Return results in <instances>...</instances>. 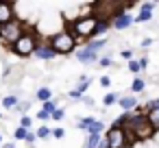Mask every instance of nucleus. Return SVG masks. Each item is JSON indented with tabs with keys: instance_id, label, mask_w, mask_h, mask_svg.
Returning a JSON list of instances; mask_svg holds the SVG:
<instances>
[{
	"instance_id": "obj_8",
	"label": "nucleus",
	"mask_w": 159,
	"mask_h": 148,
	"mask_svg": "<svg viewBox=\"0 0 159 148\" xmlns=\"http://www.w3.org/2000/svg\"><path fill=\"white\" fill-rule=\"evenodd\" d=\"M33 55H35L37 59H44V61H50V59L57 57V52L52 50V46H50L48 42H37V48H35Z\"/></svg>"
},
{
	"instance_id": "obj_2",
	"label": "nucleus",
	"mask_w": 159,
	"mask_h": 148,
	"mask_svg": "<svg viewBox=\"0 0 159 148\" xmlns=\"http://www.w3.org/2000/svg\"><path fill=\"white\" fill-rule=\"evenodd\" d=\"M94 29H96V18L94 16H81L74 22H68V29L66 31L68 33H74L76 42H79V39H92Z\"/></svg>"
},
{
	"instance_id": "obj_29",
	"label": "nucleus",
	"mask_w": 159,
	"mask_h": 148,
	"mask_svg": "<svg viewBox=\"0 0 159 148\" xmlns=\"http://www.w3.org/2000/svg\"><path fill=\"white\" fill-rule=\"evenodd\" d=\"M63 115H66V111H63V109H57L50 118H52V120H63Z\"/></svg>"
},
{
	"instance_id": "obj_24",
	"label": "nucleus",
	"mask_w": 159,
	"mask_h": 148,
	"mask_svg": "<svg viewBox=\"0 0 159 148\" xmlns=\"http://www.w3.org/2000/svg\"><path fill=\"white\" fill-rule=\"evenodd\" d=\"M116 100H118V96H116V94H107L102 102H105V107H111V105H116Z\"/></svg>"
},
{
	"instance_id": "obj_1",
	"label": "nucleus",
	"mask_w": 159,
	"mask_h": 148,
	"mask_svg": "<svg viewBox=\"0 0 159 148\" xmlns=\"http://www.w3.org/2000/svg\"><path fill=\"white\" fill-rule=\"evenodd\" d=\"M126 133L131 137V141H146L155 135V128L150 126V122L146 120V113H137L131 118V122L126 124Z\"/></svg>"
},
{
	"instance_id": "obj_36",
	"label": "nucleus",
	"mask_w": 159,
	"mask_h": 148,
	"mask_svg": "<svg viewBox=\"0 0 159 148\" xmlns=\"http://www.w3.org/2000/svg\"><path fill=\"white\" fill-rule=\"evenodd\" d=\"M70 98H72V100H79V98H83V96H81L76 89H72V92H70Z\"/></svg>"
},
{
	"instance_id": "obj_23",
	"label": "nucleus",
	"mask_w": 159,
	"mask_h": 148,
	"mask_svg": "<svg viewBox=\"0 0 159 148\" xmlns=\"http://www.w3.org/2000/svg\"><path fill=\"white\" fill-rule=\"evenodd\" d=\"M26 135H29V131H26V128H22V126H18V128H16V135H13V137H16V139L20 141V139H26Z\"/></svg>"
},
{
	"instance_id": "obj_34",
	"label": "nucleus",
	"mask_w": 159,
	"mask_h": 148,
	"mask_svg": "<svg viewBox=\"0 0 159 148\" xmlns=\"http://www.w3.org/2000/svg\"><path fill=\"white\" fill-rule=\"evenodd\" d=\"M35 139H37V137H35V133H31V131H29V135H26V139H24V141H26V144H35Z\"/></svg>"
},
{
	"instance_id": "obj_35",
	"label": "nucleus",
	"mask_w": 159,
	"mask_h": 148,
	"mask_svg": "<svg viewBox=\"0 0 159 148\" xmlns=\"http://www.w3.org/2000/svg\"><path fill=\"white\" fill-rule=\"evenodd\" d=\"M48 118H50V113H46L44 109H42V111L37 113V120H48Z\"/></svg>"
},
{
	"instance_id": "obj_33",
	"label": "nucleus",
	"mask_w": 159,
	"mask_h": 148,
	"mask_svg": "<svg viewBox=\"0 0 159 148\" xmlns=\"http://www.w3.org/2000/svg\"><path fill=\"white\" fill-rule=\"evenodd\" d=\"M100 85H102V87H109V85H111V78H109V76H100Z\"/></svg>"
},
{
	"instance_id": "obj_21",
	"label": "nucleus",
	"mask_w": 159,
	"mask_h": 148,
	"mask_svg": "<svg viewBox=\"0 0 159 148\" xmlns=\"http://www.w3.org/2000/svg\"><path fill=\"white\" fill-rule=\"evenodd\" d=\"M57 109H59V107H57V102H55V100H48V102H44V111H46V113H50V115H52Z\"/></svg>"
},
{
	"instance_id": "obj_11",
	"label": "nucleus",
	"mask_w": 159,
	"mask_h": 148,
	"mask_svg": "<svg viewBox=\"0 0 159 148\" xmlns=\"http://www.w3.org/2000/svg\"><path fill=\"white\" fill-rule=\"evenodd\" d=\"M155 7H157L155 2H144L142 9H139V13L133 18V22H148V20L152 18V9H155Z\"/></svg>"
},
{
	"instance_id": "obj_19",
	"label": "nucleus",
	"mask_w": 159,
	"mask_h": 148,
	"mask_svg": "<svg viewBox=\"0 0 159 148\" xmlns=\"http://www.w3.org/2000/svg\"><path fill=\"white\" fill-rule=\"evenodd\" d=\"M16 105H18V98L16 96H5L2 98V107L5 109H16Z\"/></svg>"
},
{
	"instance_id": "obj_38",
	"label": "nucleus",
	"mask_w": 159,
	"mask_h": 148,
	"mask_svg": "<svg viewBox=\"0 0 159 148\" xmlns=\"http://www.w3.org/2000/svg\"><path fill=\"white\" fill-rule=\"evenodd\" d=\"M5 148H16V146L13 144H5Z\"/></svg>"
},
{
	"instance_id": "obj_26",
	"label": "nucleus",
	"mask_w": 159,
	"mask_h": 148,
	"mask_svg": "<svg viewBox=\"0 0 159 148\" xmlns=\"http://www.w3.org/2000/svg\"><path fill=\"white\" fill-rule=\"evenodd\" d=\"M50 135H52L55 139H61V137L66 135V131H63V128H52V131H50Z\"/></svg>"
},
{
	"instance_id": "obj_10",
	"label": "nucleus",
	"mask_w": 159,
	"mask_h": 148,
	"mask_svg": "<svg viewBox=\"0 0 159 148\" xmlns=\"http://www.w3.org/2000/svg\"><path fill=\"white\" fill-rule=\"evenodd\" d=\"M79 128H85L89 135H94V133H100L105 126H102V122H100V120H94V118H81Z\"/></svg>"
},
{
	"instance_id": "obj_27",
	"label": "nucleus",
	"mask_w": 159,
	"mask_h": 148,
	"mask_svg": "<svg viewBox=\"0 0 159 148\" xmlns=\"http://www.w3.org/2000/svg\"><path fill=\"white\" fill-rule=\"evenodd\" d=\"M20 126L29 131V126H31V118H29V115H22V120H20Z\"/></svg>"
},
{
	"instance_id": "obj_9",
	"label": "nucleus",
	"mask_w": 159,
	"mask_h": 148,
	"mask_svg": "<svg viewBox=\"0 0 159 148\" xmlns=\"http://www.w3.org/2000/svg\"><path fill=\"white\" fill-rule=\"evenodd\" d=\"M131 24H133V16H131L129 11L118 13V16L111 20V26H113V29H118V31H124V29H129Z\"/></svg>"
},
{
	"instance_id": "obj_13",
	"label": "nucleus",
	"mask_w": 159,
	"mask_h": 148,
	"mask_svg": "<svg viewBox=\"0 0 159 148\" xmlns=\"http://www.w3.org/2000/svg\"><path fill=\"white\" fill-rule=\"evenodd\" d=\"M118 105L124 111H133L137 107V100H135V96H122V98H118Z\"/></svg>"
},
{
	"instance_id": "obj_4",
	"label": "nucleus",
	"mask_w": 159,
	"mask_h": 148,
	"mask_svg": "<svg viewBox=\"0 0 159 148\" xmlns=\"http://www.w3.org/2000/svg\"><path fill=\"white\" fill-rule=\"evenodd\" d=\"M26 31V26H24V22L22 20H11L9 24H5V26H0V42H2L5 46H13L20 37H22V33Z\"/></svg>"
},
{
	"instance_id": "obj_31",
	"label": "nucleus",
	"mask_w": 159,
	"mask_h": 148,
	"mask_svg": "<svg viewBox=\"0 0 159 148\" xmlns=\"http://www.w3.org/2000/svg\"><path fill=\"white\" fill-rule=\"evenodd\" d=\"M146 109H148V111H152V109H159V98H155V100H150Z\"/></svg>"
},
{
	"instance_id": "obj_12",
	"label": "nucleus",
	"mask_w": 159,
	"mask_h": 148,
	"mask_svg": "<svg viewBox=\"0 0 159 148\" xmlns=\"http://www.w3.org/2000/svg\"><path fill=\"white\" fill-rule=\"evenodd\" d=\"M76 59L81 63H94V61H98V55L87 50V48H81V50H76Z\"/></svg>"
},
{
	"instance_id": "obj_39",
	"label": "nucleus",
	"mask_w": 159,
	"mask_h": 148,
	"mask_svg": "<svg viewBox=\"0 0 159 148\" xmlns=\"http://www.w3.org/2000/svg\"><path fill=\"white\" fill-rule=\"evenodd\" d=\"M0 144H2V135H0Z\"/></svg>"
},
{
	"instance_id": "obj_7",
	"label": "nucleus",
	"mask_w": 159,
	"mask_h": 148,
	"mask_svg": "<svg viewBox=\"0 0 159 148\" xmlns=\"http://www.w3.org/2000/svg\"><path fill=\"white\" fill-rule=\"evenodd\" d=\"M11 20H16V5H13V2H5V0H0V26L9 24Z\"/></svg>"
},
{
	"instance_id": "obj_37",
	"label": "nucleus",
	"mask_w": 159,
	"mask_h": 148,
	"mask_svg": "<svg viewBox=\"0 0 159 148\" xmlns=\"http://www.w3.org/2000/svg\"><path fill=\"white\" fill-rule=\"evenodd\" d=\"M137 63H139V68H142V70H144V68H146V65H148V59H146V57H142V59H139V61H137Z\"/></svg>"
},
{
	"instance_id": "obj_14",
	"label": "nucleus",
	"mask_w": 159,
	"mask_h": 148,
	"mask_svg": "<svg viewBox=\"0 0 159 148\" xmlns=\"http://www.w3.org/2000/svg\"><path fill=\"white\" fill-rule=\"evenodd\" d=\"M109 26H111V20H96V29H94L92 39H94V37H98V35H102L105 31H109Z\"/></svg>"
},
{
	"instance_id": "obj_15",
	"label": "nucleus",
	"mask_w": 159,
	"mask_h": 148,
	"mask_svg": "<svg viewBox=\"0 0 159 148\" xmlns=\"http://www.w3.org/2000/svg\"><path fill=\"white\" fill-rule=\"evenodd\" d=\"M146 120L150 122V126L155 128V133L159 131V109H152V111H146Z\"/></svg>"
},
{
	"instance_id": "obj_32",
	"label": "nucleus",
	"mask_w": 159,
	"mask_h": 148,
	"mask_svg": "<svg viewBox=\"0 0 159 148\" xmlns=\"http://www.w3.org/2000/svg\"><path fill=\"white\" fill-rule=\"evenodd\" d=\"M120 55H122V59H129V61L133 59V50H122Z\"/></svg>"
},
{
	"instance_id": "obj_17",
	"label": "nucleus",
	"mask_w": 159,
	"mask_h": 148,
	"mask_svg": "<svg viewBox=\"0 0 159 148\" xmlns=\"http://www.w3.org/2000/svg\"><path fill=\"white\" fill-rule=\"evenodd\" d=\"M105 44H107L105 39H89V44H87L85 48H87V50H92V52H98V50H100Z\"/></svg>"
},
{
	"instance_id": "obj_3",
	"label": "nucleus",
	"mask_w": 159,
	"mask_h": 148,
	"mask_svg": "<svg viewBox=\"0 0 159 148\" xmlns=\"http://www.w3.org/2000/svg\"><path fill=\"white\" fill-rule=\"evenodd\" d=\"M48 44L52 46V50L57 52V55H70V52H74L76 50V37L72 35V33H68L66 29L63 31H57L50 39H48Z\"/></svg>"
},
{
	"instance_id": "obj_16",
	"label": "nucleus",
	"mask_w": 159,
	"mask_h": 148,
	"mask_svg": "<svg viewBox=\"0 0 159 148\" xmlns=\"http://www.w3.org/2000/svg\"><path fill=\"white\" fill-rule=\"evenodd\" d=\"M100 133H94V135H87V139H85V146L83 148H98V144H100Z\"/></svg>"
},
{
	"instance_id": "obj_28",
	"label": "nucleus",
	"mask_w": 159,
	"mask_h": 148,
	"mask_svg": "<svg viewBox=\"0 0 159 148\" xmlns=\"http://www.w3.org/2000/svg\"><path fill=\"white\" fill-rule=\"evenodd\" d=\"M98 63H100L102 68H107V65H113V61H111V57H102V59H98Z\"/></svg>"
},
{
	"instance_id": "obj_20",
	"label": "nucleus",
	"mask_w": 159,
	"mask_h": 148,
	"mask_svg": "<svg viewBox=\"0 0 159 148\" xmlns=\"http://www.w3.org/2000/svg\"><path fill=\"white\" fill-rule=\"evenodd\" d=\"M35 137H39V139H48V137H50V128H48V126H39L37 133H35Z\"/></svg>"
},
{
	"instance_id": "obj_6",
	"label": "nucleus",
	"mask_w": 159,
	"mask_h": 148,
	"mask_svg": "<svg viewBox=\"0 0 159 148\" xmlns=\"http://www.w3.org/2000/svg\"><path fill=\"white\" fill-rule=\"evenodd\" d=\"M105 141H107V146H109V148H126V146L131 144V137H129L126 128H120V126H116V124H113V126L107 131Z\"/></svg>"
},
{
	"instance_id": "obj_18",
	"label": "nucleus",
	"mask_w": 159,
	"mask_h": 148,
	"mask_svg": "<svg viewBox=\"0 0 159 148\" xmlns=\"http://www.w3.org/2000/svg\"><path fill=\"white\" fill-rule=\"evenodd\" d=\"M37 98L44 100V102H48V100H52V92H50L48 87H39V89H37Z\"/></svg>"
},
{
	"instance_id": "obj_25",
	"label": "nucleus",
	"mask_w": 159,
	"mask_h": 148,
	"mask_svg": "<svg viewBox=\"0 0 159 148\" xmlns=\"http://www.w3.org/2000/svg\"><path fill=\"white\" fill-rule=\"evenodd\" d=\"M129 70H131L133 74H137V72H142V68H139V63H137L135 59H131V61H129Z\"/></svg>"
},
{
	"instance_id": "obj_22",
	"label": "nucleus",
	"mask_w": 159,
	"mask_h": 148,
	"mask_svg": "<svg viewBox=\"0 0 159 148\" xmlns=\"http://www.w3.org/2000/svg\"><path fill=\"white\" fill-rule=\"evenodd\" d=\"M131 87H133V92H144V87H146V83H144V78H135Z\"/></svg>"
},
{
	"instance_id": "obj_5",
	"label": "nucleus",
	"mask_w": 159,
	"mask_h": 148,
	"mask_svg": "<svg viewBox=\"0 0 159 148\" xmlns=\"http://www.w3.org/2000/svg\"><path fill=\"white\" fill-rule=\"evenodd\" d=\"M35 48H37V35H35V31H31V29H26V31L22 33V37L11 46V50H13L18 57H31V55L35 52Z\"/></svg>"
},
{
	"instance_id": "obj_30",
	"label": "nucleus",
	"mask_w": 159,
	"mask_h": 148,
	"mask_svg": "<svg viewBox=\"0 0 159 148\" xmlns=\"http://www.w3.org/2000/svg\"><path fill=\"white\" fill-rule=\"evenodd\" d=\"M29 107H31V102H20V105H16V109H18L20 113H24V111H26Z\"/></svg>"
}]
</instances>
